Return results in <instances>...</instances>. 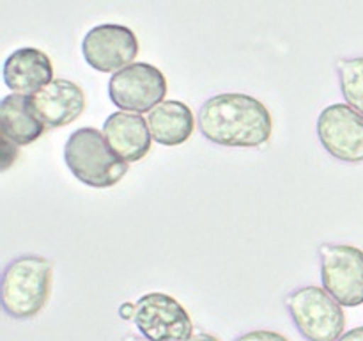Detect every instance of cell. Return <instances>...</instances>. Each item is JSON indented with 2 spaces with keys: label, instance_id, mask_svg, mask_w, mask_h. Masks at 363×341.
Masks as SVG:
<instances>
[{
  "label": "cell",
  "instance_id": "6da1fadb",
  "mask_svg": "<svg viewBox=\"0 0 363 341\" xmlns=\"http://www.w3.org/2000/svg\"><path fill=\"white\" fill-rule=\"evenodd\" d=\"M199 130L209 142L227 148H261L273 134V117L261 99L222 92L202 103Z\"/></svg>",
  "mask_w": 363,
  "mask_h": 341
},
{
  "label": "cell",
  "instance_id": "7c38bea8",
  "mask_svg": "<svg viewBox=\"0 0 363 341\" xmlns=\"http://www.w3.org/2000/svg\"><path fill=\"white\" fill-rule=\"evenodd\" d=\"M52 80V60L39 48H18L4 63V82L18 94H35Z\"/></svg>",
  "mask_w": 363,
  "mask_h": 341
},
{
  "label": "cell",
  "instance_id": "ba28073f",
  "mask_svg": "<svg viewBox=\"0 0 363 341\" xmlns=\"http://www.w3.org/2000/svg\"><path fill=\"white\" fill-rule=\"evenodd\" d=\"M323 148L340 162H363V114L344 103L326 107L318 117Z\"/></svg>",
  "mask_w": 363,
  "mask_h": 341
},
{
  "label": "cell",
  "instance_id": "9a60e30c",
  "mask_svg": "<svg viewBox=\"0 0 363 341\" xmlns=\"http://www.w3.org/2000/svg\"><path fill=\"white\" fill-rule=\"evenodd\" d=\"M340 91L350 107L363 114V57H346L337 63Z\"/></svg>",
  "mask_w": 363,
  "mask_h": 341
},
{
  "label": "cell",
  "instance_id": "8992f818",
  "mask_svg": "<svg viewBox=\"0 0 363 341\" xmlns=\"http://www.w3.org/2000/svg\"><path fill=\"white\" fill-rule=\"evenodd\" d=\"M110 99L121 110L151 112L167 96V78L162 70L147 63H131L116 71L108 82Z\"/></svg>",
  "mask_w": 363,
  "mask_h": 341
},
{
  "label": "cell",
  "instance_id": "30bf717a",
  "mask_svg": "<svg viewBox=\"0 0 363 341\" xmlns=\"http://www.w3.org/2000/svg\"><path fill=\"white\" fill-rule=\"evenodd\" d=\"M30 99L46 126L52 128L66 126L77 121L87 105L84 89L66 78H55L32 94Z\"/></svg>",
  "mask_w": 363,
  "mask_h": 341
},
{
  "label": "cell",
  "instance_id": "277c9868",
  "mask_svg": "<svg viewBox=\"0 0 363 341\" xmlns=\"http://www.w3.org/2000/svg\"><path fill=\"white\" fill-rule=\"evenodd\" d=\"M298 332L307 341H337L346 329L342 305L321 286H301L284 298Z\"/></svg>",
  "mask_w": 363,
  "mask_h": 341
},
{
  "label": "cell",
  "instance_id": "2e32d148",
  "mask_svg": "<svg viewBox=\"0 0 363 341\" xmlns=\"http://www.w3.org/2000/svg\"><path fill=\"white\" fill-rule=\"evenodd\" d=\"M234 341H289L284 334L275 332V330L268 329H257L250 330V332H245L241 336H238Z\"/></svg>",
  "mask_w": 363,
  "mask_h": 341
},
{
  "label": "cell",
  "instance_id": "8fae6325",
  "mask_svg": "<svg viewBox=\"0 0 363 341\" xmlns=\"http://www.w3.org/2000/svg\"><path fill=\"white\" fill-rule=\"evenodd\" d=\"M103 135L110 148L128 163L138 162L149 153L152 144L151 128L142 114L119 110L106 117Z\"/></svg>",
  "mask_w": 363,
  "mask_h": 341
},
{
  "label": "cell",
  "instance_id": "ffe728a7",
  "mask_svg": "<svg viewBox=\"0 0 363 341\" xmlns=\"http://www.w3.org/2000/svg\"><path fill=\"white\" fill-rule=\"evenodd\" d=\"M186 341H222V340L216 336H213V334H209V332H195V334H191Z\"/></svg>",
  "mask_w": 363,
  "mask_h": 341
},
{
  "label": "cell",
  "instance_id": "5b68a950",
  "mask_svg": "<svg viewBox=\"0 0 363 341\" xmlns=\"http://www.w3.org/2000/svg\"><path fill=\"white\" fill-rule=\"evenodd\" d=\"M323 288L344 308L363 304V251L350 244L319 245Z\"/></svg>",
  "mask_w": 363,
  "mask_h": 341
},
{
  "label": "cell",
  "instance_id": "44dd1931",
  "mask_svg": "<svg viewBox=\"0 0 363 341\" xmlns=\"http://www.w3.org/2000/svg\"><path fill=\"white\" fill-rule=\"evenodd\" d=\"M124 341H151V340H147L145 336H128Z\"/></svg>",
  "mask_w": 363,
  "mask_h": 341
},
{
  "label": "cell",
  "instance_id": "4fadbf2b",
  "mask_svg": "<svg viewBox=\"0 0 363 341\" xmlns=\"http://www.w3.org/2000/svg\"><path fill=\"white\" fill-rule=\"evenodd\" d=\"M2 137L16 146H28L38 141L46 130V123L35 110L30 96L11 92L0 103Z\"/></svg>",
  "mask_w": 363,
  "mask_h": 341
},
{
  "label": "cell",
  "instance_id": "5bb4252c",
  "mask_svg": "<svg viewBox=\"0 0 363 341\" xmlns=\"http://www.w3.org/2000/svg\"><path fill=\"white\" fill-rule=\"evenodd\" d=\"M152 141L162 146H181L195 130V116L190 107L179 99H163L149 112Z\"/></svg>",
  "mask_w": 363,
  "mask_h": 341
},
{
  "label": "cell",
  "instance_id": "7a4b0ae2",
  "mask_svg": "<svg viewBox=\"0 0 363 341\" xmlns=\"http://www.w3.org/2000/svg\"><path fill=\"white\" fill-rule=\"evenodd\" d=\"M64 162L78 181L92 188H110L128 173V162L121 158L98 128L74 130L64 146Z\"/></svg>",
  "mask_w": 363,
  "mask_h": 341
},
{
  "label": "cell",
  "instance_id": "d6986e66",
  "mask_svg": "<svg viewBox=\"0 0 363 341\" xmlns=\"http://www.w3.org/2000/svg\"><path fill=\"white\" fill-rule=\"evenodd\" d=\"M337 341H363V325L347 330Z\"/></svg>",
  "mask_w": 363,
  "mask_h": 341
},
{
  "label": "cell",
  "instance_id": "3957f363",
  "mask_svg": "<svg viewBox=\"0 0 363 341\" xmlns=\"http://www.w3.org/2000/svg\"><path fill=\"white\" fill-rule=\"evenodd\" d=\"M52 263L38 254H21L2 274V308L11 318L28 320L45 309L52 291Z\"/></svg>",
  "mask_w": 363,
  "mask_h": 341
},
{
  "label": "cell",
  "instance_id": "e0dca14e",
  "mask_svg": "<svg viewBox=\"0 0 363 341\" xmlns=\"http://www.w3.org/2000/svg\"><path fill=\"white\" fill-rule=\"evenodd\" d=\"M18 149L14 142H11L9 139L2 137V170H7L14 162H16Z\"/></svg>",
  "mask_w": 363,
  "mask_h": 341
},
{
  "label": "cell",
  "instance_id": "ac0fdd59",
  "mask_svg": "<svg viewBox=\"0 0 363 341\" xmlns=\"http://www.w3.org/2000/svg\"><path fill=\"white\" fill-rule=\"evenodd\" d=\"M135 313H137V304H133V302H123V304L119 305V316L123 320H135Z\"/></svg>",
  "mask_w": 363,
  "mask_h": 341
},
{
  "label": "cell",
  "instance_id": "52a82bcc",
  "mask_svg": "<svg viewBox=\"0 0 363 341\" xmlns=\"http://www.w3.org/2000/svg\"><path fill=\"white\" fill-rule=\"evenodd\" d=\"M135 325L151 341H186L194 334V322L184 305L160 291L138 298Z\"/></svg>",
  "mask_w": 363,
  "mask_h": 341
},
{
  "label": "cell",
  "instance_id": "9c48e42d",
  "mask_svg": "<svg viewBox=\"0 0 363 341\" xmlns=\"http://www.w3.org/2000/svg\"><path fill=\"white\" fill-rule=\"evenodd\" d=\"M82 53L96 71L113 73L133 63L138 55V39L126 25L101 23L85 34Z\"/></svg>",
  "mask_w": 363,
  "mask_h": 341
}]
</instances>
